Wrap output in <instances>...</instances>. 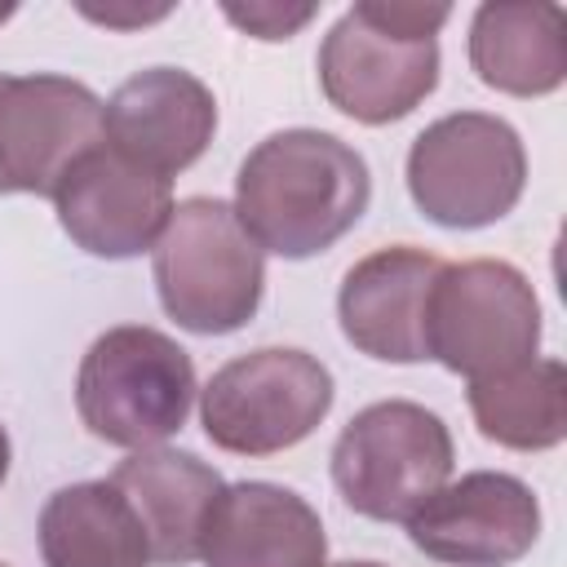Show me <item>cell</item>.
<instances>
[{"mask_svg":"<svg viewBox=\"0 0 567 567\" xmlns=\"http://www.w3.org/2000/svg\"><path fill=\"white\" fill-rule=\"evenodd\" d=\"M372 199L363 155L323 128L261 137L235 177V217L261 252L306 261L359 226Z\"/></svg>","mask_w":567,"mask_h":567,"instance_id":"cell-1","label":"cell"},{"mask_svg":"<svg viewBox=\"0 0 567 567\" xmlns=\"http://www.w3.org/2000/svg\"><path fill=\"white\" fill-rule=\"evenodd\" d=\"M447 4L359 0L319 44V89L328 106L359 124L412 115L439 84V27Z\"/></svg>","mask_w":567,"mask_h":567,"instance_id":"cell-2","label":"cell"},{"mask_svg":"<svg viewBox=\"0 0 567 567\" xmlns=\"http://www.w3.org/2000/svg\"><path fill=\"white\" fill-rule=\"evenodd\" d=\"M151 275L164 315L199 337L239 332L266 292L261 248L239 226L235 208L213 195L173 204V217L151 248Z\"/></svg>","mask_w":567,"mask_h":567,"instance_id":"cell-3","label":"cell"},{"mask_svg":"<svg viewBox=\"0 0 567 567\" xmlns=\"http://www.w3.org/2000/svg\"><path fill=\"white\" fill-rule=\"evenodd\" d=\"M195 363L159 328H106L80 359L75 412L84 430L111 447H159L173 439L195 403Z\"/></svg>","mask_w":567,"mask_h":567,"instance_id":"cell-4","label":"cell"},{"mask_svg":"<svg viewBox=\"0 0 567 567\" xmlns=\"http://www.w3.org/2000/svg\"><path fill=\"white\" fill-rule=\"evenodd\" d=\"M456 465L452 430L412 399H381L350 416L332 443L341 501L377 523H408Z\"/></svg>","mask_w":567,"mask_h":567,"instance_id":"cell-5","label":"cell"},{"mask_svg":"<svg viewBox=\"0 0 567 567\" xmlns=\"http://www.w3.org/2000/svg\"><path fill=\"white\" fill-rule=\"evenodd\" d=\"M527 186V151L514 124L487 111H452L425 124L408 151V195L434 226L478 230L514 213Z\"/></svg>","mask_w":567,"mask_h":567,"instance_id":"cell-6","label":"cell"},{"mask_svg":"<svg viewBox=\"0 0 567 567\" xmlns=\"http://www.w3.org/2000/svg\"><path fill=\"white\" fill-rule=\"evenodd\" d=\"M540 350L532 279L496 257L443 261L425 306V354L465 381L501 377Z\"/></svg>","mask_w":567,"mask_h":567,"instance_id":"cell-7","label":"cell"},{"mask_svg":"<svg viewBox=\"0 0 567 567\" xmlns=\"http://www.w3.org/2000/svg\"><path fill=\"white\" fill-rule=\"evenodd\" d=\"M332 372L292 346H261L221 363L199 390V425L213 447L270 456L297 447L332 412Z\"/></svg>","mask_w":567,"mask_h":567,"instance_id":"cell-8","label":"cell"},{"mask_svg":"<svg viewBox=\"0 0 567 567\" xmlns=\"http://www.w3.org/2000/svg\"><path fill=\"white\" fill-rule=\"evenodd\" d=\"M102 97L71 75L0 80V195H49L62 177L106 142Z\"/></svg>","mask_w":567,"mask_h":567,"instance_id":"cell-9","label":"cell"},{"mask_svg":"<svg viewBox=\"0 0 567 567\" xmlns=\"http://www.w3.org/2000/svg\"><path fill=\"white\" fill-rule=\"evenodd\" d=\"M540 536L536 492L501 470H474L443 483L412 518L408 540L447 567H509Z\"/></svg>","mask_w":567,"mask_h":567,"instance_id":"cell-10","label":"cell"},{"mask_svg":"<svg viewBox=\"0 0 567 567\" xmlns=\"http://www.w3.org/2000/svg\"><path fill=\"white\" fill-rule=\"evenodd\" d=\"M58 226L89 257L124 261L164 235L173 217V182L133 164L115 146H93L53 190Z\"/></svg>","mask_w":567,"mask_h":567,"instance_id":"cell-11","label":"cell"},{"mask_svg":"<svg viewBox=\"0 0 567 567\" xmlns=\"http://www.w3.org/2000/svg\"><path fill=\"white\" fill-rule=\"evenodd\" d=\"M102 128L106 146L173 182V173L208 151L217 133V97L182 66H146L106 97Z\"/></svg>","mask_w":567,"mask_h":567,"instance_id":"cell-12","label":"cell"},{"mask_svg":"<svg viewBox=\"0 0 567 567\" xmlns=\"http://www.w3.org/2000/svg\"><path fill=\"white\" fill-rule=\"evenodd\" d=\"M443 270V257L416 244H390L359 257L337 292V319L346 341L381 363H421L425 354V306Z\"/></svg>","mask_w":567,"mask_h":567,"instance_id":"cell-13","label":"cell"},{"mask_svg":"<svg viewBox=\"0 0 567 567\" xmlns=\"http://www.w3.org/2000/svg\"><path fill=\"white\" fill-rule=\"evenodd\" d=\"M204 567H328L319 509L292 487L244 478L226 483L199 540Z\"/></svg>","mask_w":567,"mask_h":567,"instance_id":"cell-14","label":"cell"},{"mask_svg":"<svg viewBox=\"0 0 567 567\" xmlns=\"http://www.w3.org/2000/svg\"><path fill=\"white\" fill-rule=\"evenodd\" d=\"M111 483L133 505L151 563L186 567L199 558L204 523L221 496V474L182 447H142L111 470Z\"/></svg>","mask_w":567,"mask_h":567,"instance_id":"cell-15","label":"cell"},{"mask_svg":"<svg viewBox=\"0 0 567 567\" xmlns=\"http://www.w3.org/2000/svg\"><path fill=\"white\" fill-rule=\"evenodd\" d=\"M474 75L509 97H545L567 80V18L558 4H478L470 18Z\"/></svg>","mask_w":567,"mask_h":567,"instance_id":"cell-16","label":"cell"},{"mask_svg":"<svg viewBox=\"0 0 567 567\" xmlns=\"http://www.w3.org/2000/svg\"><path fill=\"white\" fill-rule=\"evenodd\" d=\"M35 532L44 567H151L146 532L111 478L58 487Z\"/></svg>","mask_w":567,"mask_h":567,"instance_id":"cell-17","label":"cell"},{"mask_svg":"<svg viewBox=\"0 0 567 567\" xmlns=\"http://www.w3.org/2000/svg\"><path fill=\"white\" fill-rule=\"evenodd\" d=\"M465 399L478 434L496 447L549 452L567 439V368L558 359H532L501 377L470 381Z\"/></svg>","mask_w":567,"mask_h":567,"instance_id":"cell-18","label":"cell"},{"mask_svg":"<svg viewBox=\"0 0 567 567\" xmlns=\"http://www.w3.org/2000/svg\"><path fill=\"white\" fill-rule=\"evenodd\" d=\"M221 13L248 31L252 40H292L315 13L319 4H275V0H248V4H221Z\"/></svg>","mask_w":567,"mask_h":567,"instance_id":"cell-19","label":"cell"},{"mask_svg":"<svg viewBox=\"0 0 567 567\" xmlns=\"http://www.w3.org/2000/svg\"><path fill=\"white\" fill-rule=\"evenodd\" d=\"M84 18L93 22H106V27H146V22H159L168 13V4H155V9H80Z\"/></svg>","mask_w":567,"mask_h":567,"instance_id":"cell-20","label":"cell"},{"mask_svg":"<svg viewBox=\"0 0 567 567\" xmlns=\"http://www.w3.org/2000/svg\"><path fill=\"white\" fill-rule=\"evenodd\" d=\"M9 461H13V447H9V434H4V425H0V483L9 478Z\"/></svg>","mask_w":567,"mask_h":567,"instance_id":"cell-21","label":"cell"},{"mask_svg":"<svg viewBox=\"0 0 567 567\" xmlns=\"http://www.w3.org/2000/svg\"><path fill=\"white\" fill-rule=\"evenodd\" d=\"M332 567H381V563H372V558H350V563H332Z\"/></svg>","mask_w":567,"mask_h":567,"instance_id":"cell-22","label":"cell"},{"mask_svg":"<svg viewBox=\"0 0 567 567\" xmlns=\"http://www.w3.org/2000/svg\"><path fill=\"white\" fill-rule=\"evenodd\" d=\"M13 18V9H0V22H9Z\"/></svg>","mask_w":567,"mask_h":567,"instance_id":"cell-23","label":"cell"},{"mask_svg":"<svg viewBox=\"0 0 567 567\" xmlns=\"http://www.w3.org/2000/svg\"><path fill=\"white\" fill-rule=\"evenodd\" d=\"M0 80H4V75H0Z\"/></svg>","mask_w":567,"mask_h":567,"instance_id":"cell-24","label":"cell"},{"mask_svg":"<svg viewBox=\"0 0 567 567\" xmlns=\"http://www.w3.org/2000/svg\"><path fill=\"white\" fill-rule=\"evenodd\" d=\"M0 567H4V563H0Z\"/></svg>","mask_w":567,"mask_h":567,"instance_id":"cell-25","label":"cell"}]
</instances>
